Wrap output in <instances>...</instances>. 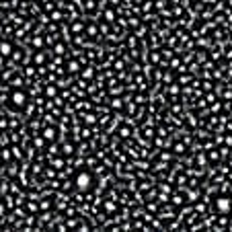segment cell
<instances>
[{
	"label": "cell",
	"mask_w": 232,
	"mask_h": 232,
	"mask_svg": "<svg viewBox=\"0 0 232 232\" xmlns=\"http://www.w3.org/2000/svg\"><path fill=\"white\" fill-rule=\"evenodd\" d=\"M88 185H91V175L88 173H80L76 177V187L78 189H88Z\"/></svg>",
	"instance_id": "obj_1"
},
{
	"label": "cell",
	"mask_w": 232,
	"mask_h": 232,
	"mask_svg": "<svg viewBox=\"0 0 232 232\" xmlns=\"http://www.w3.org/2000/svg\"><path fill=\"white\" fill-rule=\"evenodd\" d=\"M230 206H232V201L228 197H218L216 199V208H218L220 214H226V212L230 209Z\"/></svg>",
	"instance_id": "obj_2"
},
{
	"label": "cell",
	"mask_w": 232,
	"mask_h": 232,
	"mask_svg": "<svg viewBox=\"0 0 232 232\" xmlns=\"http://www.w3.org/2000/svg\"><path fill=\"white\" fill-rule=\"evenodd\" d=\"M12 101L19 105V107H21V105L25 103V94H23V93H14V94H12Z\"/></svg>",
	"instance_id": "obj_3"
},
{
	"label": "cell",
	"mask_w": 232,
	"mask_h": 232,
	"mask_svg": "<svg viewBox=\"0 0 232 232\" xmlns=\"http://www.w3.org/2000/svg\"><path fill=\"white\" fill-rule=\"evenodd\" d=\"M0 49H2V54H4V56H8V54H11V45H8V43H2Z\"/></svg>",
	"instance_id": "obj_4"
}]
</instances>
